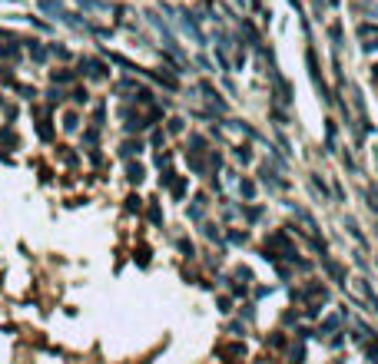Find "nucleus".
<instances>
[{"label":"nucleus","mask_w":378,"mask_h":364,"mask_svg":"<svg viewBox=\"0 0 378 364\" xmlns=\"http://www.w3.org/2000/svg\"><path fill=\"white\" fill-rule=\"evenodd\" d=\"M322 268L329 272V275H332V282H338V285L345 282V272H342V265L335 262V258H329V255H322Z\"/></svg>","instance_id":"f257e3e1"},{"label":"nucleus","mask_w":378,"mask_h":364,"mask_svg":"<svg viewBox=\"0 0 378 364\" xmlns=\"http://www.w3.org/2000/svg\"><path fill=\"white\" fill-rule=\"evenodd\" d=\"M259 179H262V182H266V186H285V179H279V172L276 169H272V165H259Z\"/></svg>","instance_id":"f03ea898"},{"label":"nucleus","mask_w":378,"mask_h":364,"mask_svg":"<svg viewBox=\"0 0 378 364\" xmlns=\"http://www.w3.org/2000/svg\"><path fill=\"white\" fill-rule=\"evenodd\" d=\"M126 179H130L133 186H140V182L146 179V169H143L140 162H130V165H126Z\"/></svg>","instance_id":"7ed1b4c3"},{"label":"nucleus","mask_w":378,"mask_h":364,"mask_svg":"<svg viewBox=\"0 0 378 364\" xmlns=\"http://www.w3.org/2000/svg\"><path fill=\"white\" fill-rule=\"evenodd\" d=\"M338 324H342V318H325L322 324H319V338H322V334H338Z\"/></svg>","instance_id":"20e7f679"},{"label":"nucleus","mask_w":378,"mask_h":364,"mask_svg":"<svg viewBox=\"0 0 378 364\" xmlns=\"http://www.w3.org/2000/svg\"><path fill=\"white\" fill-rule=\"evenodd\" d=\"M133 153H143V143H140V139H126V143L120 146V156H123V159H130Z\"/></svg>","instance_id":"39448f33"},{"label":"nucleus","mask_w":378,"mask_h":364,"mask_svg":"<svg viewBox=\"0 0 378 364\" xmlns=\"http://www.w3.org/2000/svg\"><path fill=\"white\" fill-rule=\"evenodd\" d=\"M236 159H239V162H252V146L239 143V146H236Z\"/></svg>","instance_id":"423d86ee"},{"label":"nucleus","mask_w":378,"mask_h":364,"mask_svg":"<svg viewBox=\"0 0 378 364\" xmlns=\"http://www.w3.org/2000/svg\"><path fill=\"white\" fill-rule=\"evenodd\" d=\"M239 192L252 202V199H256V182H252V179H242V182H239Z\"/></svg>","instance_id":"0eeeda50"},{"label":"nucleus","mask_w":378,"mask_h":364,"mask_svg":"<svg viewBox=\"0 0 378 364\" xmlns=\"http://www.w3.org/2000/svg\"><path fill=\"white\" fill-rule=\"evenodd\" d=\"M176 248L186 255V258H192V255H196V245L189 242V239H176Z\"/></svg>","instance_id":"6e6552de"},{"label":"nucleus","mask_w":378,"mask_h":364,"mask_svg":"<svg viewBox=\"0 0 378 364\" xmlns=\"http://www.w3.org/2000/svg\"><path fill=\"white\" fill-rule=\"evenodd\" d=\"M77 126H80V116H77V113H67V116H63V129L77 132Z\"/></svg>","instance_id":"1a4fd4ad"},{"label":"nucleus","mask_w":378,"mask_h":364,"mask_svg":"<svg viewBox=\"0 0 378 364\" xmlns=\"http://www.w3.org/2000/svg\"><path fill=\"white\" fill-rule=\"evenodd\" d=\"M289 358H292V364H305V348H295V344H292V351H289Z\"/></svg>","instance_id":"9d476101"},{"label":"nucleus","mask_w":378,"mask_h":364,"mask_svg":"<svg viewBox=\"0 0 378 364\" xmlns=\"http://www.w3.org/2000/svg\"><path fill=\"white\" fill-rule=\"evenodd\" d=\"M365 354H368V361H372V364H378V341H368L365 344Z\"/></svg>","instance_id":"9b49d317"},{"label":"nucleus","mask_w":378,"mask_h":364,"mask_svg":"<svg viewBox=\"0 0 378 364\" xmlns=\"http://www.w3.org/2000/svg\"><path fill=\"white\" fill-rule=\"evenodd\" d=\"M140 209H143V199H140V196L126 199V212H140Z\"/></svg>","instance_id":"f8f14e48"},{"label":"nucleus","mask_w":378,"mask_h":364,"mask_svg":"<svg viewBox=\"0 0 378 364\" xmlns=\"http://www.w3.org/2000/svg\"><path fill=\"white\" fill-rule=\"evenodd\" d=\"M149 222H153V225H163V212H159V205H149Z\"/></svg>","instance_id":"ddd939ff"},{"label":"nucleus","mask_w":378,"mask_h":364,"mask_svg":"<svg viewBox=\"0 0 378 364\" xmlns=\"http://www.w3.org/2000/svg\"><path fill=\"white\" fill-rule=\"evenodd\" d=\"M312 189H315V192H322V199L329 196V186H325V182H322L319 176H312Z\"/></svg>","instance_id":"4468645a"},{"label":"nucleus","mask_w":378,"mask_h":364,"mask_svg":"<svg viewBox=\"0 0 378 364\" xmlns=\"http://www.w3.org/2000/svg\"><path fill=\"white\" fill-rule=\"evenodd\" d=\"M259 215H262V205H249V209H245V219L249 222H256Z\"/></svg>","instance_id":"2eb2a0df"},{"label":"nucleus","mask_w":378,"mask_h":364,"mask_svg":"<svg viewBox=\"0 0 378 364\" xmlns=\"http://www.w3.org/2000/svg\"><path fill=\"white\" fill-rule=\"evenodd\" d=\"M269 341H272V348H285V334H282V331H276Z\"/></svg>","instance_id":"dca6fc26"},{"label":"nucleus","mask_w":378,"mask_h":364,"mask_svg":"<svg viewBox=\"0 0 378 364\" xmlns=\"http://www.w3.org/2000/svg\"><path fill=\"white\" fill-rule=\"evenodd\" d=\"M73 80V73H67V70H60V73H53V83H70Z\"/></svg>","instance_id":"f3484780"},{"label":"nucleus","mask_w":378,"mask_h":364,"mask_svg":"<svg viewBox=\"0 0 378 364\" xmlns=\"http://www.w3.org/2000/svg\"><path fill=\"white\" fill-rule=\"evenodd\" d=\"M87 99H90V93H87V89H73V103H87Z\"/></svg>","instance_id":"a211bd4d"},{"label":"nucleus","mask_w":378,"mask_h":364,"mask_svg":"<svg viewBox=\"0 0 378 364\" xmlns=\"http://www.w3.org/2000/svg\"><path fill=\"white\" fill-rule=\"evenodd\" d=\"M202 235H206V239H219V229H216V225H202Z\"/></svg>","instance_id":"6ab92c4d"},{"label":"nucleus","mask_w":378,"mask_h":364,"mask_svg":"<svg viewBox=\"0 0 378 364\" xmlns=\"http://www.w3.org/2000/svg\"><path fill=\"white\" fill-rule=\"evenodd\" d=\"M236 278H245V282H252V272H249L245 265H239V268H236Z\"/></svg>","instance_id":"aec40b11"},{"label":"nucleus","mask_w":378,"mask_h":364,"mask_svg":"<svg viewBox=\"0 0 378 364\" xmlns=\"http://www.w3.org/2000/svg\"><path fill=\"white\" fill-rule=\"evenodd\" d=\"M229 239H233V242H236V245H242V242H245V239H249V235H245V232H229Z\"/></svg>","instance_id":"412c9836"},{"label":"nucleus","mask_w":378,"mask_h":364,"mask_svg":"<svg viewBox=\"0 0 378 364\" xmlns=\"http://www.w3.org/2000/svg\"><path fill=\"white\" fill-rule=\"evenodd\" d=\"M169 132H183V120H179V116H176V120H169Z\"/></svg>","instance_id":"4be33fe9"},{"label":"nucleus","mask_w":378,"mask_h":364,"mask_svg":"<svg viewBox=\"0 0 378 364\" xmlns=\"http://www.w3.org/2000/svg\"><path fill=\"white\" fill-rule=\"evenodd\" d=\"M166 143V132H153V146H163Z\"/></svg>","instance_id":"5701e85b"},{"label":"nucleus","mask_w":378,"mask_h":364,"mask_svg":"<svg viewBox=\"0 0 378 364\" xmlns=\"http://www.w3.org/2000/svg\"><path fill=\"white\" fill-rule=\"evenodd\" d=\"M47 96H50V103H60V99H63V93H60V89H50Z\"/></svg>","instance_id":"b1692460"},{"label":"nucleus","mask_w":378,"mask_h":364,"mask_svg":"<svg viewBox=\"0 0 378 364\" xmlns=\"http://www.w3.org/2000/svg\"><path fill=\"white\" fill-rule=\"evenodd\" d=\"M372 77H375V80H378V66H372Z\"/></svg>","instance_id":"393cba45"},{"label":"nucleus","mask_w":378,"mask_h":364,"mask_svg":"<svg viewBox=\"0 0 378 364\" xmlns=\"http://www.w3.org/2000/svg\"><path fill=\"white\" fill-rule=\"evenodd\" d=\"M375 265H378V258H375Z\"/></svg>","instance_id":"a878e982"},{"label":"nucleus","mask_w":378,"mask_h":364,"mask_svg":"<svg viewBox=\"0 0 378 364\" xmlns=\"http://www.w3.org/2000/svg\"><path fill=\"white\" fill-rule=\"evenodd\" d=\"M0 103H3V99H0Z\"/></svg>","instance_id":"bb28decb"}]
</instances>
